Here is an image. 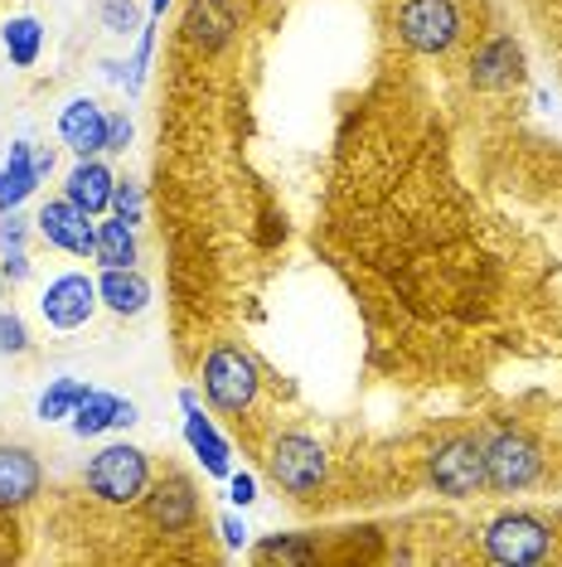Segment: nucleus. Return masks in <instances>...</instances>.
<instances>
[{
  "label": "nucleus",
  "mask_w": 562,
  "mask_h": 567,
  "mask_svg": "<svg viewBox=\"0 0 562 567\" xmlns=\"http://www.w3.org/2000/svg\"><path fill=\"white\" fill-rule=\"evenodd\" d=\"M228 499H233L238 509H248L252 499H258V481H252L248 471H233V475H228Z\"/></svg>",
  "instance_id": "27"
},
{
  "label": "nucleus",
  "mask_w": 562,
  "mask_h": 567,
  "mask_svg": "<svg viewBox=\"0 0 562 567\" xmlns=\"http://www.w3.org/2000/svg\"><path fill=\"white\" fill-rule=\"evenodd\" d=\"M140 509H146V519L156 524L160 534H170V538L195 534L199 519H204L199 489L180 466H165L160 475H150V489L140 495Z\"/></svg>",
  "instance_id": "7"
},
{
  "label": "nucleus",
  "mask_w": 562,
  "mask_h": 567,
  "mask_svg": "<svg viewBox=\"0 0 562 567\" xmlns=\"http://www.w3.org/2000/svg\"><path fill=\"white\" fill-rule=\"evenodd\" d=\"M136 403L132 398H117V393H102V389H93L83 398V408L69 417V427H73V436H102V432H122V427H136Z\"/></svg>",
  "instance_id": "16"
},
{
  "label": "nucleus",
  "mask_w": 562,
  "mask_h": 567,
  "mask_svg": "<svg viewBox=\"0 0 562 567\" xmlns=\"http://www.w3.org/2000/svg\"><path fill=\"white\" fill-rule=\"evenodd\" d=\"M262 466H267V475H272L281 489H287V495L311 499L315 489L325 485V475H330V456H325V446L315 442V436H305V432H277L272 442H267Z\"/></svg>",
  "instance_id": "4"
},
{
  "label": "nucleus",
  "mask_w": 562,
  "mask_h": 567,
  "mask_svg": "<svg viewBox=\"0 0 562 567\" xmlns=\"http://www.w3.org/2000/svg\"><path fill=\"white\" fill-rule=\"evenodd\" d=\"M393 34L417 59H451L470 30L461 0H398L393 6Z\"/></svg>",
  "instance_id": "1"
},
{
  "label": "nucleus",
  "mask_w": 562,
  "mask_h": 567,
  "mask_svg": "<svg viewBox=\"0 0 562 567\" xmlns=\"http://www.w3.org/2000/svg\"><path fill=\"white\" fill-rule=\"evenodd\" d=\"M136 228L122 224V218H102L97 224V248H93V262L97 267H136Z\"/></svg>",
  "instance_id": "21"
},
{
  "label": "nucleus",
  "mask_w": 562,
  "mask_h": 567,
  "mask_svg": "<svg viewBox=\"0 0 562 567\" xmlns=\"http://www.w3.org/2000/svg\"><path fill=\"white\" fill-rule=\"evenodd\" d=\"M6 277H10V281H24V277H30V257H24V248L6 252Z\"/></svg>",
  "instance_id": "31"
},
{
  "label": "nucleus",
  "mask_w": 562,
  "mask_h": 567,
  "mask_svg": "<svg viewBox=\"0 0 562 567\" xmlns=\"http://www.w3.org/2000/svg\"><path fill=\"white\" fill-rule=\"evenodd\" d=\"M30 350V330L15 311H0V354H24Z\"/></svg>",
  "instance_id": "26"
},
{
  "label": "nucleus",
  "mask_w": 562,
  "mask_h": 567,
  "mask_svg": "<svg viewBox=\"0 0 562 567\" xmlns=\"http://www.w3.org/2000/svg\"><path fill=\"white\" fill-rule=\"evenodd\" d=\"M519 69H523V54H519L514 34H495V40H485L476 54H470V83H476L480 93H504V87H514Z\"/></svg>",
  "instance_id": "14"
},
{
  "label": "nucleus",
  "mask_w": 562,
  "mask_h": 567,
  "mask_svg": "<svg viewBox=\"0 0 562 567\" xmlns=\"http://www.w3.org/2000/svg\"><path fill=\"white\" fill-rule=\"evenodd\" d=\"M427 481L446 499H470L485 489V442L480 436H446L427 456Z\"/></svg>",
  "instance_id": "8"
},
{
  "label": "nucleus",
  "mask_w": 562,
  "mask_h": 567,
  "mask_svg": "<svg viewBox=\"0 0 562 567\" xmlns=\"http://www.w3.org/2000/svg\"><path fill=\"white\" fill-rule=\"evenodd\" d=\"M170 6H175V0H150V20H160Z\"/></svg>",
  "instance_id": "32"
},
{
  "label": "nucleus",
  "mask_w": 562,
  "mask_h": 567,
  "mask_svg": "<svg viewBox=\"0 0 562 567\" xmlns=\"http://www.w3.org/2000/svg\"><path fill=\"white\" fill-rule=\"evenodd\" d=\"M204 398H209L214 412H228V417L242 422V412H252V403H258L262 393V369L258 359H252L242 344L223 340L214 344L209 359H204Z\"/></svg>",
  "instance_id": "3"
},
{
  "label": "nucleus",
  "mask_w": 562,
  "mask_h": 567,
  "mask_svg": "<svg viewBox=\"0 0 562 567\" xmlns=\"http://www.w3.org/2000/svg\"><path fill=\"white\" fill-rule=\"evenodd\" d=\"M150 475H156V466H150L146 451L132 446V442H112L83 466V485L93 499H102V505L132 509L150 489Z\"/></svg>",
  "instance_id": "2"
},
{
  "label": "nucleus",
  "mask_w": 562,
  "mask_h": 567,
  "mask_svg": "<svg viewBox=\"0 0 562 567\" xmlns=\"http://www.w3.org/2000/svg\"><path fill=\"white\" fill-rule=\"evenodd\" d=\"M93 393V383H83V379H54L49 389L40 393V422H63V417H73V412L83 408V398Z\"/></svg>",
  "instance_id": "22"
},
{
  "label": "nucleus",
  "mask_w": 562,
  "mask_h": 567,
  "mask_svg": "<svg viewBox=\"0 0 562 567\" xmlns=\"http://www.w3.org/2000/svg\"><path fill=\"white\" fill-rule=\"evenodd\" d=\"M126 146H132V117L107 112V151H126Z\"/></svg>",
  "instance_id": "28"
},
{
  "label": "nucleus",
  "mask_w": 562,
  "mask_h": 567,
  "mask_svg": "<svg viewBox=\"0 0 562 567\" xmlns=\"http://www.w3.org/2000/svg\"><path fill=\"white\" fill-rule=\"evenodd\" d=\"M0 44H6V59L15 63V69H34L44 54V24L34 16H10L0 24Z\"/></svg>",
  "instance_id": "20"
},
{
  "label": "nucleus",
  "mask_w": 562,
  "mask_h": 567,
  "mask_svg": "<svg viewBox=\"0 0 562 567\" xmlns=\"http://www.w3.org/2000/svg\"><path fill=\"white\" fill-rule=\"evenodd\" d=\"M543 475V446L519 427H500L485 436V485L500 495H519Z\"/></svg>",
  "instance_id": "5"
},
{
  "label": "nucleus",
  "mask_w": 562,
  "mask_h": 567,
  "mask_svg": "<svg viewBox=\"0 0 562 567\" xmlns=\"http://www.w3.org/2000/svg\"><path fill=\"white\" fill-rule=\"evenodd\" d=\"M112 209H117L122 224H140V214H146V199H140V185L136 179H117V189H112Z\"/></svg>",
  "instance_id": "24"
},
{
  "label": "nucleus",
  "mask_w": 562,
  "mask_h": 567,
  "mask_svg": "<svg viewBox=\"0 0 562 567\" xmlns=\"http://www.w3.org/2000/svg\"><path fill=\"white\" fill-rule=\"evenodd\" d=\"M97 311V281H87L83 272H63L44 287L40 296V316L54 330H79L87 326V316Z\"/></svg>",
  "instance_id": "10"
},
{
  "label": "nucleus",
  "mask_w": 562,
  "mask_h": 567,
  "mask_svg": "<svg viewBox=\"0 0 562 567\" xmlns=\"http://www.w3.org/2000/svg\"><path fill=\"white\" fill-rule=\"evenodd\" d=\"M553 524L539 519V514H500L490 528H485V558L504 563V567H529V563H548L553 558Z\"/></svg>",
  "instance_id": "6"
},
{
  "label": "nucleus",
  "mask_w": 562,
  "mask_h": 567,
  "mask_svg": "<svg viewBox=\"0 0 562 567\" xmlns=\"http://www.w3.org/2000/svg\"><path fill=\"white\" fill-rule=\"evenodd\" d=\"M102 24H107V34H132L140 30V10L132 0H102Z\"/></svg>",
  "instance_id": "25"
},
{
  "label": "nucleus",
  "mask_w": 562,
  "mask_h": 567,
  "mask_svg": "<svg viewBox=\"0 0 562 567\" xmlns=\"http://www.w3.org/2000/svg\"><path fill=\"white\" fill-rule=\"evenodd\" d=\"M180 408H185V442L199 456L204 475H214V481H228V475H233V446L223 442V432L214 427V417H204L199 398L189 393V389L180 393Z\"/></svg>",
  "instance_id": "11"
},
{
  "label": "nucleus",
  "mask_w": 562,
  "mask_h": 567,
  "mask_svg": "<svg viewBox=\"0 0 562 567\" xmlns=\"http://www.w3.org/2000/svg\"><path fill=\"white\" fill-rule=\"evenodd\" d=\"M44 489V466L30 446L10 442L0 446V514H15L24 509L34 495Z\"/></svg>",
  "instance_id": "13"
},
{
  "label": "nucleus",
  "mask_w": 562,
  "mask_h": 567,
  "mask_svg": "<svg viewBox=\"0 0 562 567\" xmlns=\"http://www.w3.org/2000/svg\"><path fill=\"white\" fill-rule=\"evenodd\" d=\"M315 548L301 544V538H267L258 544V563H311Z\"/></svg>",
  "instance_id": "23"
},
{
  "label": "nucleus",
  "mask_w": 562,
  "mask_h": 567,
  "mask_svg": "<svg viewBox=\"0 0 562 567\" xmlns=\"http://www.w3.org/2000/svg\"><path fill=\"white\" fill-rule=\"evenodd\" d=\"M112 189H117V175H112L97 156H79V165H73L69 179H63V199H73L93 218L102 209H112Z\"/></svg>",
  "instance_id": "17"
},
{
  "label": "nucleus",
  "mask_w": 562,
  "mask_h": 567,
  "mask_svg": "<svg viewBox=\"0 0 562 567\" xmlns=\"http://www.w3.org/2000/svg\"><path fill=\"white\" fill-rule=\"evenodd\" d=\"M34 228H40V238L49 243V248H59V252L93 257V248H97L93 214L79 209L73 199H49L44 209H40V218H34Z\"/></svg>",
  "instance_id": "9"
},
{
  "label": "nucleus",
  "mask_w": 562,
  "mask_h": 567,
  "mask_svg": "<svg viewBox=\"0 0 562 567\" xmlns=\"http://www.w3.org/2000/svg\"><path fill=\"white\" fill-rule=\"evenodd\" d=\"M97 301L112 316H140L150 306V281L136 267H102L97 277Z\"/></svg>",
  "instance_id": "18"
},
{
  "label": "nucleus",
  "mask_w": 562,
  "mask_h": 567,
  "mask_svg": "<svg viewBox=\"0 0 562 567\" xmlns=\"http://www.w3.org/2000/svg\"><path fill=\"white\" fill-rule=\"evenodd\" d=\"M15 248H24V218L6 214V224H0V252H15Z\"/></svg>",
  "instance_id": "29"
},
{
  "label": "nucleus",
  "mask_w": 562,
  "mask_h": 567,
  "mask_svg": "<svg viewBox=\"0 0 562 567\" xmlns=\"http://www.w3.org/2000/svg\"><path fill=\"white\" fill-rule=\"evenodd\" d=\"M40 165H34V146L30 141H15L10 146V161H6V171H0V214H15L24 199L40 189Z\"/></svg>",
  "instance_id": "19"
},
{
  "label": "nucleus",
  "mask_w": 562,
  "mask_h": 567,
  "mask_svg": "<svg viewBox=\"0 0 562 567\" xmlns=\"http://www.w3.org/2000/svg\"><path fill=\"white\" fill-rule=\"evenodd\" d=\"M219 534H223V544H228V548H242V544H248V524H242L238 514H223Z\"/></svg>",
  "instance_id": "30"
},
{
  "label": "nucleus",
  "mask_w": 562,
  "mask_h": 567,
  "mask_svg": "<svg viewBox=\"0 0 562 567\" xmlns=\"http://www.w3.org/2000/svg\"><path fill=\"white\" fill-rule=\"evenodd\" d=\"M242 24L238 0H189L185 6V40L204 49V54H219L223 44H233Z\"/></svg>",
  "instance_id": "12"
},
{
  "label": "nucleus",
  "mask_w": 562,
  "mask_h": 567,
  "mask_svg": "<svg viewBox=\"0 0 562 567\" xmlns=\"http://www.w3.org/2000/svg\"><path fill=\"white\" fill-rule=\"evenodd\" d=\"M59 136L73 156H102L107 151V112L93 97H73L59 112Z\"/></svg>",
  "instance_id": "15"
}]
</instances>
